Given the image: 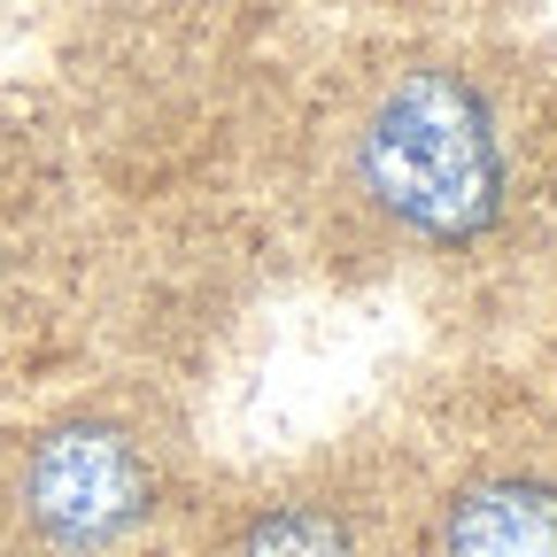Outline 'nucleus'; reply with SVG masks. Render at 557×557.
<instances>
[{"instance_id":"20e7f679","label":"nucleus","mask_w":557,"mask_h":557,"mask_svg":"<svg viewBox=\"0 0 557 557\" xmlns=\"http://www.w3.org/2000/svg\"><path fill=\"white\" fill-rule=\"evenodd\" d=\"M233 557H364V534L348 511H333L318 496H295V504H263L240 527Z\"/></svg>"},{"instance_id":"f03ea898","label":"nucleus","mask_w":557,"mask_h":557,"mask_svg":"<svg viewBox=\"0 0 557 557\" xmlns=\"http://www.w3.org/2000/svg\"><path fill=\"white\" fill-rule=\"evenodd\" d=\"M156 449L116 418H62L16 465V519L47 557H101L156 519Z\"/></svg>"},{"instance_id":"f257e3e1","label":"nucleus","mask_w":557,"mask_h":557,"mask_svg":"<svg viewBox=\"0 0 557 557\" xmlns=\"http://www.w3.org/2000/svg\"><path fill=\"white\" fill-rule=\"evenodd\" d=\"M333 171L387 233L418 248H465L504 218L511 194L504 94L465 54H395L333 109Z\"/></svg>"},{"instance_id":"7ed1b4c3","label":"nucleus","mask_w":557,"mask_h":557,"mask_svg":"<svg viewBox=\"0 0 557 557\" xmlns=\"http://www.w3.org/2000/svg\"><path fill=\"white\" fill-rule=\"evenodd\" d=\"M434 557H557V480L487 472L442 504Z\"/></svg>"},{"instance_id":"39448f33","label":"nucleus","mask_w":557,"mask_h":557,"mask_svg":"<svg viewBox=\"0 0 557 557\" xmlns=\"http://www.w3.org/2000/svg\"><path fill=\"white\" fill-rule=\"evenodd\" d=\"M380 9H410V16H487L504 0H380Z\"/></svg>"}]
</instances>
